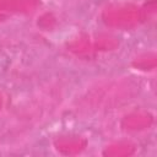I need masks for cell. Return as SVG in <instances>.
Here are the masks:
<instances>
[{
	"label": "cell",
	"mask_w": 157,
	"mask_h": 157,
	"mask_svg": "<svg viewBox=\"0 0 157 157\" xmlns=\"http://www.w3.org/2000/svg\"><path fill=\"white\" fill-rule=\"evenodd\" d=\"M1 60H2V59H1V58H0V63H1Z\"/></svg>",
	"instance_id": "6da1fadb"
}]
</instances>
